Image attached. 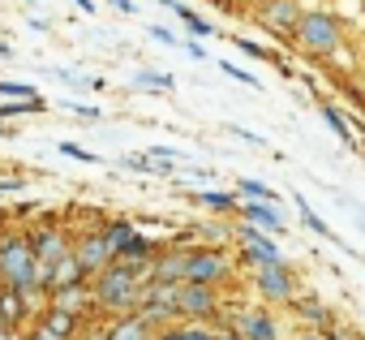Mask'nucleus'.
Instances as JSON below:
<instances>
[{
    "mask_svg": "<svg viewBox=\"0 0 365 340\" xmlns=\"http://www.w3.org/2000/svg\"><path fill=\"white\" fill-rule=\"evenodd\" d=\"M150 284V263H125V259H112L99 276H95V301L99 310L125 319V314H138V301H142V289Z\"/></svg>",
    "mask_w": 365,
    "mask_h": 340,
    "instance_id": "1",
    "label": "nucleus"
},
{
    "mask_svg": "<svg viewBox=\"0 0 365 340\" xmlns=\"http://www.w3.org/2000/svg\"><path fill=\"white\" fill-rule=\"evenodd\" d=\"M0 280H5V289H18L35 310L48 306V289L39 284V263L31 250V233H0Z\"/></svg>",
    "mask_w": 365,
    "mask_h": 340,
    "instance_id": "2",
    "label": "nucleus"
},
{
    "mask_svg": "<svg viewBox=\"0 0 365 340\" xmlns=\"http://www.w3.org/2000/svg\"><path fill=\"white\" fill-rule=\"evenodd\" d=\"M297 44L309 52V56H318V61H327V56H335L339 52V44H344V26H339V18H331V14H305L301 18V26H297Z\"/></svg>",
    "mask_w": 365,
    "mask_h": 340,
    "instance_id": "3",
    "label": "nucleus"
},
{
    "mask_svg": "<svg viewBox=\"0 0 365 340\" xmlns=\"http://www.w3.org/2000/svg\"><path fill=\"white\" fill-rule=\"evenodd\" d=\"M31 250H35V263H39V284L48 289V276L56 271V263L73 250V241L56 229V224H43V229H35L31 233Z\"/></svg>",
    "mask_w": 365,
    "mask_h": 340,
    "instance_id": "4",
    "label": "nucleus"
},
{
    "mask_svg": "<svg viewBox=\"0 0 365 340\" xmlns=\"http://www.w3.org/2000/svg\"><path fill=\"white\" fill-rule=\"evenodd\" d=\"M301 18H305V14H301L297 0H262V5H258V22H262V31L275 35V39H297Z\"/></svg>",
    "mask_w": 365,
    "mask_h": 340,
    "instance_id": "5",
    "label": "nucleus"
},
{
    "mask_svg": "<svg viewBox=\"0 0 365 340\" xmlns=\"http://www.w3.org/2000/svg\"><path fill=\"white\" fill-rule=\"evenodd\" d=\"M232 276V259L220 250V246H198L190 254V284H224Z\"/></svg>",
    "mask_w": 365,
    "mask_h": 340,
    "instance_id": "6",
    "label": "nucleus"
},
{
    "mask_svg": "<svg viewBox=\"0 0 365 340\" xmlns=\"http://www.w3.org/2000/svg\"><path fill=\"white\" fill-rule=\"evenodd\" d=\"M180 319H215L220 314V293L215 284H180V301H176Z\"/></svg>",
    "mask_w": 365,
    "mask_h": 340,
    "instance_id": "7",
    "label": "nucleus"
},
{
    "mask_svg": "<svg viewBox=\"0 0 365 340\" xmlns=\"http://www.w3.org/2000/svg\"><path fill=\"white\" fill-rule=\"evenodd\" d=\"M237 237H241V250H245V263H254V267H267V263H284V254H279V246L271 241V233L267 229H258V224H241L237 229Z\"/></svg>",
    "mask_w": 365,
    "mask_h": 340,
    "instance_id": "8",
    "label": "nucleus"
},
{
    "mask_svg": "<svg viewBox=\"0 0 365 340\" xmlns=\"http://www.w3.org/2000/svg\"><path fill=\"white\" fill-rule=\"evenodd\" d=\"M73 259L82 263V271H86V280H95L116 254H112V246H108V237H103V229L99 233H82L78 241H73Z\"/></svg>",
    "mask_w": 365,
    "mask_h": 340,
    "instance_id": "9",
    "label": "nucleus"
},
{
    "mask_svg": "<svg viewBox=\"0 0 365 340\" xmlns=\"http://www.w3.org/2000/svg\"><path fill=\"white\" fill-rule=\"evenodd\" d=\"M254 284H258V293H262L267 301H292V293H297V280H292V267H288V263H267V267H258V271H254Z\"/></svg>",
    "mask_w": 365,
    "mask_h": 340,
    "instance_id": "10",
    "label": "nucleus"
},
{
    "mask_svg": "<svg viewBox=\"0 0 365 340\" xmlns=\"http://www.w3.org/2000/svg\"><path fill=\"white\" fill-rule=\"evenodd\" d=\"M48 306H56V310H65V314H73V319H91V314L99 310L91 280H86V284H69V289H52V293H48Z\"/></svg>",
    "mask_w": 365,
    "mask_h": 340,
    "instance_id": "11",
    "label": "nucleus"
},
{
    "mask_svg": "<svg viewBox=\"0 0 365 340\" xmlns=\"http://www.w3.org/2000/svg\"><path fill=\"white\" fill-rule=\"evenodd\" d=\"M190 254H194V250H180V246L159 250L155 263H150V280H155V284H185V276H190Z\"/></svg>",
    "mask_w": 365,
    "mask_h": 340,
    "instance_id": "12",
    "label": "nucleus"
},
{
    "mask_svg": "<svg viewBox=\"0 0 365 340\" xmlns=\"http://www.w3.org/2000/svg\"><path fill=\"white\" fill-rule=\"evenodd\" d=\"M232 327H237L245 340H279V323H275L271 310H250V306H241L237 319H232Z\"/></svg>",
    "mask_w": 365,
    "mask_h": 340,
    "instance_id": "13",
    "label": "nucleus"
},
{
    "mask_svg": "<svg viewBox=\"0 0 365 340\" xmlns=\"http://www.w3.org/2000/svg\"><path fill=\"white\" fill-rule=\"evenodd\" d=\"M241 216H245L250 224L267 229V233H284V216H279L271 203H262V199H245V203H241Z\"/></svg>",
    "mask_w": 365,
    "mask_h": 340,
    "instance_id": "14",
    "label": "nucleus"
},
{
    "mask_svg": "<svg viewBox=\"0 0 365 340\" xmlns=\"http://www.w3.org/2000/svg\"><path fill=\"white\" fill-rule=\"evenodd\" d=\"M26 314H35V306H31L18 289H5V293H0V327H14V331H18V323H22Z\"/></svg>",
    "mask_w": 365,
    "mask_h": 340,
    "instance_id": "15",
    "label": "nucleus"
},
{
    "mask_svg": "<svg viewBox=\"0 0 365 340\" xmlns=\"http://www.w3.org/2000/svg\"><path fill=\"white\" fill-rule=\"evenodd\" d=\"M43 314V331H52V336H61V340H73L78 331H82V319H73V314H65V310H56V306H43L39 310Z\"/></svg>",
    "mask_w": 365,
    "mask_h": 340,
    "instance_id": "16",
    "label": "nucleus"
},
{
    "mask_svg": "<svg viewBox=\"0 0 365 340\" xmlns=\"http://www.w3.org/2000/svg\"><path fill=\"white\" fill-rule=\"evenodd\" d=\"M69 284H86V271H82V263L73 259V250H69V254L56 263V271L48 276V293H52V289H69Z\"/></svg>",
    "mask_w": 365,
    "mask_h": 340,
    "instance_id": "17",
    "label": "nucleus"
},
{
    "mask_svg": "<svg viewBox=\"0 0 365 340\" xmlns=\"http://www.w3.org/2000/svg\"><path fill=\"white\" fill-rule=\"evenodd\" d=\"M112 340H155V327L142 314H125L112 323Z\"/></svg>",
    "mask_w": 365,
    "mask_h": 340,
    "instance_id": "18",
    "label": "nucleus"
},
{
    "mask_svg": "<svg viewBox=\"0 0 365 340\" xmlns=\"http://www.w3.org/2000/svg\"><path fill=\"white\" fill-rule=\"evenodd\" d=\"M155 254H159V241H150V237L133 233V237L125 241V250H120L116 259H125V263H155Z\"/></svg>",
    "mask_w": 365,
    "mask_h": 340,
    "instance_id": "19",
    "label": "nucleus"
},
{
    "mask_svg": "<svg viewBox=\"0 0 365 340\" xmlns=\"http://www.w3.org/2000/svg\"><path fill=\"white\" fill-rule=\"evenodd\" d=\"M297 314L314 327V331H327V327H335V314L322 306V301H314V297H305V301H297Z\"/></svg>",
    "mask_w": 365,
    "mask_h": 340,
    "instance_id": "20",
    "label": "nucleus"
},
{
    "mask_svg": "<svg viewBox=\"0 0 365 340\" xmlns=\"http://www.w3.org/2000/svg\"><path fill=\"white\" fill-rule=\"evenodd\" d=\"M322 116H327V125L335 129V138H339L344 146H356V129H352V121H348L335 104H322Z\"/></svg>",
    "mask_w": 365,
    "mask_h": 340,
    "instance_id": "21",
    "label": "nucleus"
},
{
    "mask_svg": "<svg viewBox=\"0 0 365 340\" xmlns=\"http://www.w3.org/2000/svg\"><path fill=\"white\" fill-rule=\"evenodd\" d=\"M198 207H211V211H241V194H228V190H202L194 194Z\"/></svg>",
    "mask_w": 365,
    "mask_h": 340,
    "instance_id": "22",
    "label": "nucleus"
},
{
    "mask_svg": "<svg viewBox=\"0 0 365 340\" xmlns=\"http://www.w3.org/2000/svg\"><path fill=\"white\" fill-rule=\"evenodd\" d=\"M215 331L211 327H198V323H180V327H163L155 331V340H211Z\"/></svg>",
    "mask_w": 365,
    "mask_h": 340,
    "instance_id": "23",
    "label": "nucleus"
},
{
    "mask_svg": "<svg viewBox=\"0 0 365 340\" xmlns=\"http://www.w3.org/2000/svg\"><path fill=\"white\" fill-rule=\"evenodd\" d=\"M133 233H138V229H133L129 220H112V224H103V237H108L112 254H120V250H125V241H129Z\"/></svg>",
    "mask_w": 365,
    "mask_h": 340,
    "instance_id": "24",
    "label": "nucleus"
},
{
    "mask_svg": "<svg viewBox=\"0 0 365 340\" xmlns=\"http://www.w3.org/2000/svg\"><path fill=\"white\" fill-rule=\"evenodd\" d=\"M237 194H241V199H262V203H275V190H271V186H262V181H254V177H241V181H237Z\"/></svg>",
    "mask_w": 365,
    "mask_h": 340,
    "instance_id": "25",
    "label": "nucleus"
},
{
    "mask_svg": "<svg viewBox=\"0 0 365 340\" xmlns=\"http://www.w3.org/2000/svg\"><path fill=\"white\" fill-rule=\"evenodd\" d=\"M176 18L185 22L198 39H207V35H211V22H207V18H198V14H194V9H185V5H176Z\"/></svg>",
    "mask_w": 365,
    "mask_h": 340,
    "instance_id": "26",
    "label": "nucleus"
},
{
    "mask_svg": "<svg viewBox=\"0 0 365 340\" xmlns=\"http://www.w3.org/2000/svg\"><path fill=\"white\" fill-rule=\"evenodd\" d=\"M297 211H301V220H305V229H314L318 237H327V241H331V229H327V224H322V220L314 216V207H309V203H305L301 194H297Z\"/></svg>",
    "mask_w": 365,
    "mask_h": 340,
    "instance_id": "27",
    "label": "nucleus"
},
{
    "mask_svg": "<svg viewBox=\"0 0 365 340\" xmlns=\"http://www.w3.org/2000/svg\"><path fill=\"white\" fill-rule=\"evenodd\" d=\"M232 44H237L245 56H258V61H275V52H267L262 44H254V39H245V35H232Z\"/></svg>",
    "mask_w": 365,
    "mask_h": 340,
    "instance_id": "28",
    "label": "nucleus"
},
{
    "mask_svg": "<svg viewBox=\"0 0 365 340\" xmlns=\"http://www.w3.org/2000/svg\"><path fill=\"white\" fill-rule=\"evenodd\" d=\"M133 86H150V91H172V78H168V74H150V69H146V74H138V78H133Z\"/></svg>",
    "mask_w": 365,
    "mask_h": 340,
    "instance_id": "29",
    "label": "nucleus"
},
{
    "mask_svg": "<svg viewBox=\"0 0 365 340\" xmlns=\"http://www.w3.org/2000/svg\"><path fill=\"white\" fill-rule=\"evenodd\" d=\"M22 112H43V99H31V104H0V121L22 116Z\"/></svg>",
    "mask_w": 365,
    "mask_h": 340,
    "instance_id": "30",
    "label": "nucleus"
},
{
    "mask_svg": "<svg viewBox=\"0 0 365 340\" xmlns=\"http://www.w3.org/2000/svg\"><path fill=\"white\" fill-rule=\"evenodd\" d=\"M0 95H14V99H39V91L26 86V82H0Z\"/></svg>",
    "mask_w": 365,
    "mask_h": 340,
    "instance_id": "31",
    "label": "nucleus"
},
{
    "mask_svg": "<svg viewBox=\"0 0 365 340\" xmlns=\"http://www.w3.org/2000/svg\"><path fill=\"white\" fill-rule=\"evenodd\" d=\"M220 69H224L228 78H237V82H245V86H258V78H254L250 69H237V65H228V61H220Z\"/></svg>",
    "mask_w": 365,
    "mask_h": 340,
    "instance_id": "32",
    "label": "nucleus"
},
{
    "mask_svg": "<svg viewBox=\"0 0 365 340\" xmlns=\"http://www.w3.org/2000/svg\"><path fill=\"white\" fill-rule=\"evenodd\" d=\"M61 151H65L69 159H82V164H99V155H95V151H82V146H73V142H61Z\"/></svg>",
    "mask_w": 365,
    "mask_h": 340,
    "instance_id": "33",
    "label": "nucleus"
},
{
    "mask_svg": "<svg viewBox=\"0 0 365 340\" xmlns=\"http://www.w3.org/2000/svg\"><path fill=\"white\" fill-rule=\"evenodd\" d=\"M78 340H112V327H99V323H86L78 331Z\"/></svg>",
    "mask_w": 365,
    "mask_h": 340,
    "instance_id": "34",
    "label": "nucleus"
},
{
    "mask_svg": "<svg viewBox=\"0 0 365 340\" xmlns=\"http://www.w3.org/2000/svg\"><path fill=\"white\" fill-rule=\"evenodd\" d=\"M150 35H155L159 44H168V48H176V35H172V31H163V26H150Z\"/></svg>",
    "mask_w": 365,
    "mask_h": 340,
    "instance_id": "35",
    "label": "nucleus"
},
{
    "mask_svg": "<svg viewBox=\"0 0 365 340\" xmlns=\"http://www.w3.org/2000/svg\"><path fill=\"white\" fill-rule=\"evenodd\" d=\"M0 190H5V194H14V190H22V177H0Z\"/></svg>",
    "mask_w": 365,
    "mask_h": 340,
    "instance_id": "36",
    "label": "nucleus"
},
{
    "mask_svg": "<svg viewBox=\"0 0 365 340\" xmlns=\"http://www.w3.org/2000/svg\"><path fill=\"white\" fill-rule=\"evenodd\" d=\"M180 48H185V52H190L194 61H202V56H207V52H202V44H194V39H190V44H180Z\"/></svg>",
    "mask_w": 365,
    "mask_h": 340,
    "instance_id": "37",
    "label": "nucleus"
},
{
    "mask_svg": "<svg viewBox=\"0 0 365 340\" xmlns=\"http://www.w3.org/2000/svg\"><path fill=\"white\" fill-rule=\"evenodd\" d=\"M73 112H78V116H91V121L99 116V108H86V104H73Z\"/></svg>",
    "mask_w": 365,
    "mask_h": 340,
    "instance_id": "38",
    "label": "nucleus"
},
{
    "mask_svg": "<svg viewBox=\"0 0 365 340\" xmlns=\"http://www.w3.org/2000/svg\"><path fill=\"white\" fill-rule=\"evenodd\" d=\"M322 340H352V336H344L339 327H327V331H322Z\"/></svg>",
    "mask_w": 365,
    "mask_h": 340,
    "instance_id": "39",
    "label": "nucleus"
},
{
    "mask_svg": "<svg viewBox=\"0 0 365 340\" xmlns=\"http://www.w3.org/2000/svg\"><path fill=\"white\" fill-rule=\"evenodd\" d=\"M215 340H245V336H241V331H237V327H224V331H220V336H215Z\"/></svg>",
    "mask_w": 365,
    "mask_h": 340,
    "instance_id": "40",
    "label": "nucleus"
},
{
    "mask_svg": "<svg viewBox=\"0 0 365 340\" xmlns=\"http://www.w3.org/2000/svg\"><path fill=\"white\" fill-rule=\"evenodd\" d=\"M112 5H116L120 14H133V9H138V5H133V0H112Z\"/></svg>",
    "mask_w": 365,
    "mask_h": 340,
    "instance_id": "41",
    "label": "nucleus"
},
{
    "mask_svg": "<svg viewBox=\"0 0 365 340\" xmlns=\"http://www.w3.org/2000/svg\"><path fill=\"white\" fill-rule=\"evenodd\" d=\"M73 5H78L82 14H95V0H73Z\"/></svg>",
    "mask_w": 365,
    "mask_h": 340,
    "instance_id": "42",
    "label": "nucleus"
},
{
    "mask_svg": "<svg viewBox=\"0 0 365 340\" xmlns=\"http://www.w3.org/2000/svg\"><path fill=\"white\" fill-rule=\"evenodd\" d=\"M31 340H61V336H52V331H43V327H39V331H35Z\"/></svg>",
    "mask_w": 365,
    "mask_h": 340,
    "instance_id": "43",
    "label": "nucleus"
},
{
    "mask_svg": "<svg viewBox=\"0 0 365 340\" xmlns=\"http://www.w3.org/2000/svg\"><path fill=\"white\" fill-rule=\"evenodd\" d=\"M297 340H322V331H305V336H297Z\"/></svg>",
    "mask_w": 365,
    "mask_h": 340,
    "instance_id": "44",
    "label": "nucleus"
},
{
    "mask_svg": "<svg viewBox=\"0 0 365 340\" xmlns=\"http://www.w3.org/2000/svg\"><path fill=\"white\" fill-rule=\"evenodd\" d=\"M159 5H168V9H176V5H180V0H159Z\"/></svg>",
    "mask_w": 365,
    "mask_h": 340,
    "instance_id": "45",
    "label": "nucleus"
},
{
    "mask_svg": "<svg viewBox=\"0 0 365 340\" xmlns=\"http://www.w3.org/2000/svg\"><path fill=\"white\" fill-rule=\"evenodd\" d=\"M356 224H361V229H365V211H356Z\"/></svg>",
    "mask_w": 365,
    "mask_h": 340,
    "instance_id": "46",
    "label": "nucleus"
}]
</instances>
